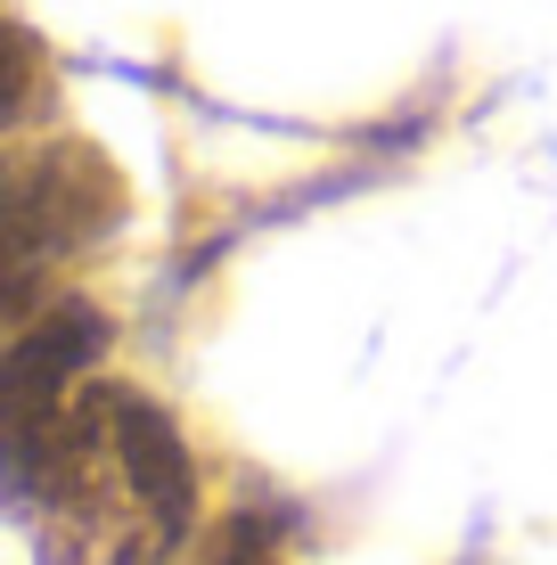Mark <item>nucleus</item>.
Wrapping results in <instances>:
<instances>
[{
    "mask_svg": "<svg viewBox=\"0 0 557 565\" xmlns=\"http://www.w3.org/2000/svg\"><path fill=\"white\" fill-rule=\"evenodd\" d=\"M115 181L90 156L50 148V156H0V320L33 296V279L83 246L107 222Z\"/></svg>",
    "mask_w": 557,
    "mask_h": 565,
    "instance_id": "obj_1",
    "label": "nucleus"
},
{
    "mask_svg": "<svg viewBox=\"0 0 557 565\" xmlns=\"http://www.w3.org/2000/svg\"><path fill=\"white\" fill-rule=\"evenodd\" d=\"M33 83H42V42L17 25H0V124H17L33 99Z\"/></svg>",
    "mask_w": 557,
    "mask_h": 565,
    "instance_id": "obj_4",
    "label": "nucleus"
},
{
    "mask_svg": "<svg viewBox=\"0 0 557 565\" xmlns=\"http://www.w3.org/2000/svg\"><path fill=\"white\" fill-rule=\"evenodd\" d=\"M90 426H99L107 459L124 467L131 500L148 509L157 541H181V533H189V516H197V467H189L181 426H172L157 402H140V394H99Z\"/></svg>",
    "mask_w": 557,
    "mask_h": 565,
    "instance_id": "obj_3",
    "label": "nucleus"
},
{
    "mask_svg": "<svg viewBox=\"0 0 557 565\" xmlns=\"http://www.w3.org/2000/svg\"><path fill=\"white\" fill-rule=\"evenodd\" d=\"M107 344V320L90 303H57L50 320H33L25 337L0 353V459L50 467L66 443V394Z\"/></svg>",
    "mask_w": 557,
    "mask_h": 565,
    "instance_id": "obj_2",
    "label": "nucleus"
}]
</instances>
